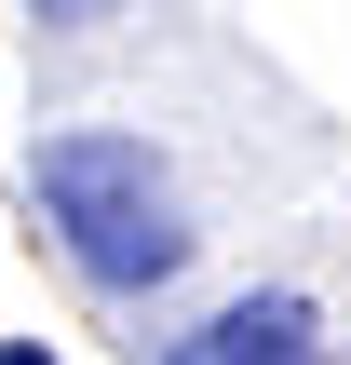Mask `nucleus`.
<instances>
[{
    "mask_svg": "<svg viewBox=\"0 0 351 365\" xmlns=\"http://www.w3.org/2000/svg\"><path fill=\"white\" fill-rule=\"evenodd\" d=\"M0 365H54V352H41V339H0Z\"/></svg>",
    "mask_w": 351,
    "mask_h": 365,
    "instance_id": "obj_4",
    "label": "nucleus"
},
{
    "mask_svg": "<svg viewBox=\"0 0 351 365\" xmlns=\"http://www.w3.org/2000/svg\"><path fill=\"white\" fill-rule=\"evenodd\" d=\"M27 190H41V217H54V244H68V271H81L95 298H149V284H176L189 244H203L189 203H176V176H162V149L122 135V122L41 135V149H27Z\"/></svg>",
    "mask_w": 351,
    "mask_h": 365,
    "instance_id": "obj_1",
    "label": "nucleus"
},
{
    "mask_svg": "<svg viewBox=\"0 0 351 365\" xmlns=\"http://www.w3.org/2000/svg\"><path fill=\"white\" fill-rule=\"evenodd\" d=\"M108 14H122V0H41V27H54V41H81V27H108Z\"/></svg>",
    "mask_w": 351,
    "mask_h": 365,
    "instance_id": "obj_3",
    "label": "nucleus"
},
{
    "mask_svg": "<svg viewBox=\"0 0 351 365\" xmlns=\"http://www.w3.org/2000/svg\"><path fill=\"white\" fill-rule=\"evenodd\" d=\"M162 365H325V312L257 284V298H216L189 339H162Z\"/></svg>",
    "mask_w": 351,
    "mask_h": 365,
    "instance_id": "obj_2",
    "label": "nucleus"
}]
</instances>
